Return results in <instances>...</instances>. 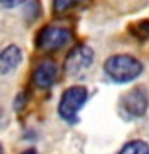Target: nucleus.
<instances>
[{"label":"nucleus","instance_id":"f257e3e1","mask_svg":"<svg viewBox=\"0 0 149 154\" xmlns=\"http://www.w3.org/2000/svg\"><path fill=\"white\" fill-rule=\"evenodd\" d=\"M104 72L117 84H128L139 77L143 64L132 55H112L104 61Z\"/></svg>","mask_w":149,"mask_h":154},{"label":"nucleus","instance_id":"f03ea898","mask_svg":"<svg viewBox=\"0 0 149 154\" xmlns=\"http://www.w3.org/2000/svg\"><path fill=\"white\" fill-rule=\"evenodd\" d=\"M87 98H88V90L82 85H74L69 87L64 93L61 95L59 106H58V112L64 120H75L77 112L82 109L85 104Z\"/></svg>","mask_w":149,"mask_h":154},{"label":"nucleus","instance_id":"7ed1b4c3","mask_svg":"<svg viewBox=\"0 0 149 154\" xmlns=\"http://www.w3.org/2000/svg\"><path fill=\"white\" fill-rule=\"evenodd\" d=\"M149 108V96L144 88H133L120 98V111L130 119H138L146 114Z\"/></svg>","mask_w":149,"mask_h":154},{"label":"nucleus","instance_id":"20e7f679","mask_svg":"<svg viewBox=\"0 0 149 154\" xmlns=\"http://www.w3.org/2000/svg\"><path fill=\"white\" fill-rule=\"evenodd\" d=\"M93 50L87 45H79L66 58V72L71 75H79L87 71L93 63Z\"/></svg>","mask_w":149,"mask_h":154},{"label":"nucleus","instance_id":"39448f33","mask_svg":"<svg viewBox=\"0 0 149 154\" xmlns=\"http://www.w3.org/2000/svg\"><path fill=\"white\" fill-rule=\"evenodd\" d=\"M71 40V32L64 27L48 26L38 35V47L42 50H58Z\"/></svg>","mask_w":149,"mask_h":154},{"label":"nucleus","instance_id":"423d86ee","mask_svg":"<svg viewBox=\"0 0 149 154\" xmlns=\"http://www.w3.org/2000/svg\"><path fill=\"white\" fill-rule=\"evenodd\" d=\"M58 75V67L53 61H43L37 66V69L34 71L32 80L38 88H48L55 84Z\"/></svg>","mask_w":149,"mask_h":154},{"label":"nucleus","instance_id":"0eeeda50","mask_svg":"<svg viewBox=\"0 0 149 154\" xmlns=\"http://www.w3.org/2000/svg\"><path fill=\"white\" fill-rule=\"evenodd\" d=\"M23 60V53L21 48L16 45H8L0 51V72L7 74L11 72L13 69H16L19 66V63Z\"/></svg>","mask_w":149,"mask_h":154},{"label":"nucleus","instance_id":"6e6552de","mask_svg":"<svg viewBox=\"0 0 149 154\" xmlns=\"http://www.w3.org/2000/svg\"><path fill=\"white\" fill-rule=\"evenodd\" d=\"M117 154H149V144L143 140H133L128 141Z\"/></svg>","mask_w":149,"mask_h":154},{"label":"nucleus","instance_id":"1a4fd4ad","mask_svg":"<svg viewBox=\"0 0 149 154\" xmlns=\"http://www.w3.org/2000/svg\"><path fill=\"white\" fill-rule=\"evenodd\" d=\"M72 5H75L74 2H56L55 3V10H58V11H62V10L66 8H71Z\"/></svg>","mask_w":149,"mask_h":154},{"label":"nucleus","instance_id":"9d476101","mask_svg":"<svg viewBox=\"0 0 149 154\" xmlns=\"http://www.w3.org/2000/svg\"><path fill=\"white\" fill-rule=\"evenodd\" d=\"M23 154H37V151L35 149H27V151H24Z\"/></svg>","mask_w":149,"mask_h":154},{"label":"nucleus","instance_id":"9b49d317","mask_svg":"<svg viewBox=\"0 0 149 154\" xmlns=\"http://www.w3.org/2000/svg\"><path fill=\"white\" fill-rule=\"evenodd\" d=\"M0 154H3V152H2V148H0Z\"/></svg>","mask_w":149,"mask_h":154}]
</instances>
